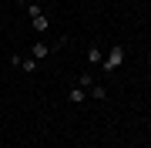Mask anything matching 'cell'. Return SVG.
<instances>
[{"label": "cell", "mask_w": 151, "mask_h": 148, "mask_svg": "<svg viewBox=\"0 0 151 148\" xmlns=\"http://www.w3.org/2000/svg\"><path fill=\"white\" fill-rule=\"evenodd\" d=\"M30 54H34V61H44V57H47V54H50V47H47V44H44V40H37V44H34V47H30Z\"/></svg>", "instance_id": "cell-2"}, {"label": "cell", "mask_w": 151, "mask_h": 148, "mask_svg": "<svg viewBox=\"0 0 151 148\" xmlns=\"http://www.w3.org/2000/svg\"><path fill=\"white\" fill-rule=\"evenodd\" d=\"M70 101H77V104H81V101H87V91L81 88V84H77V88H70Z\"/></svg>", "instance_id": "cell-6"}, {"label": "cell", "mask_w": 151, "mask_h": 148, "mask_svg": "<svg viewBox=\"0 0 151 148\" xmlns=\"http://www.w3.org/2000/svg\"><path fill=\"white\" fill-rule=\"evenodd\" d=\"M91 98H94V101H104V98H108V88H101V84H91Z\"/></svg>", "instance_id": "cell-5"}, {"label": "cell", "mask_w": 151, "mask_h": 148, "mask_svg": "<svg viewBox=\"0 0 151 148\" xmlns=\"http://www.w3.org/2000/svg\"><path fill=\"white\" fill-rule=\"evenodd\" d=\"M17 4H20V7H27V0H17Z\"/></svg>", "instance_id": "cell-9"}, {"label": "cell", "mask_w": 151, "mask_h": 148, "mask_svg": "<svg viewBox=\"0 0 151 148\" xmlns=\"http://www.w3.org/2000/svg\"><path fill=\"white\" fill-rule=\"evenodd\" d=\"M87 61H91V64H101V61H104L101 47H91V51H87Z\"/></svg>", "instance_id": "cell-7"}, {"label": "cell", "mask_w": 151, "mask_h": 148, "mask_svg": "<svg viewBox=\"0 0 151 148\" xmlns=\"http://www.w3.org/2000/svg\"><path fill=\"white\" fill-rule=\"evenodd\" d=\"M124 64V47H111V54L101 61V67H104V74L108 71H118V67Z\"/></svg>", "instance_id": "cell-1"}, {"label": "cell", "mask_w": 151, "mask_h": 148, "mask_svg": "<svg viewBox=\"0 0 151 148\" xmlns=\"http://www.w3.org/2000/svg\"><path fill=\"white\" fill-rule=\"evenodd\" d=\"M94 84V74H81V88H91Z\"/></svg>", "instance_id": "cell-8"}, {"label": "cell", "mask_w": 151, "mask_h": 148, "mask_svg": "<svg viewBox=\"0 0 151 148\" xmlns=\"http://www.w3.org/2000/svg\"><path fill=\"white\" fill-rule=\"evenodd\" d=\"M17 67L27 71V74H34V71H37V61H34V57H20V64H17Z\"/></svg>", "instance_id": "cell-3"}, {"label": "cell", "mask_w": 151, "mask_h": 148, "mask_svg": "<svg viewBox=\"0 0 151 148\" xmlns=\"http://www.w3.org/2000/svg\"><path fill=\"white\" fill-rule=\"evenodd\" d=\"M47 27H50V20H47L44 14H40V17H34V30H37V34H44Z\"/></svg>", "instance_id": "cell-4"}]
</instances>
